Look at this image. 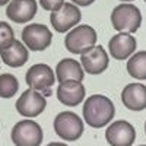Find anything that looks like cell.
Here are the masks:
<instances>
[{
    "mask_svg": "<svg viewBox=\"0 0 146 146\" xmlns=\"http://www.w3.org/2000/svg\"><path fill=\"white\" fill-rule=\"evenodd\" d=\"M82 19V12L79 6L75 3H64L62 7L56 12H51L50 22L56 32L64 34L78 27V23Z\"/></svg>",
    "mask_w": 146,
    "mask_h": 146,
    "instance_id": "8992f818",
    "label": "cell"
},
{
    "mask_svg": "<svg viewBox=\"0 0 146 146\" xmlns=\"http://www.w3.org/2000/svg\"><path fill=\"white\" fill-rule=\"evenodd\" d=\"M139 146H146V145H139Z\"/></svg>",
    "mask_w": 146,
    "mask_h": 146,
    "instance_id": "4316f807",
    "label": "cell"
},
{
    "mask_svg": "<svg viewBox=\"0 0 146 146\" xmlns=\"http://www.w3.org/2000/svg\"><path fill=\"white\" fill-rule=\"evenodd\" d=\"M127 72L136 80H146V51H137L127 60Z\"/></svg>",
    "mask_w": 146,
    "mask_h": 146,
    "instance_id": "ac0fdd59",
    "label": "cell"
},
{
    "mask_svg": "<svg viewBox=\"0 0 146 146\" xmlns=\"http://www.w3.org/2000/svg\"><path fill=\"white\" fill-rule=\"evenodd\" d=\"M6 3H10V0H0V6H5Z\"/></svg>",
    "mask_w": 146,
    "mask_h": 146,
    "instance_id": "cb8c5ba5",
    "label": "cell"
},
{
    "mask_svg": "<svg viewBox=\"0 0 146 146\" xmlns=\"http://www.w3.org/2000/svg\"><path fill=\"white\" fill-rule=\"evenodd\" d=\"M0 60H2V57H0Z\"/></svg>",
    "mask_w": 146,
    "mask_h": 146,
    "instance_id": "83f0119b",
    "label": "cell"
},
{
    "mask_svg": "<svg viewBox=\"0 0 146 146\" xmlns=\"http://www.w3.org/2000/svg\"><path fill=\"white\" fill-rule=\"evenodd\" d=\"M57 100L66 107H76L83 102L86 89L83 83L79 80H66L63 83H58L57 86Z\"/></svg>",
    "mask_w": 146,
    "mask_h": 146,
    "instance_id": "4fadbf2b",
    "label": "cell"
},
{
    "mask_svg": "<svg viewBox=\"0 0 146 146\" xmlns=\"http://www.w3.org/2000/svg\"><path fill=\"white\" fill-rule=\"evenodd\" d=\"M56 78L58 83L66 80H79L82 82L85 78V70L82 64L75 58H63L56 66Z\"/></svg>",
    "mask_w": 146,
    "mask_h": 146,
    "instance_id": "e0dca14e",
    "label": "cell"
},
{
    "mask_svg": "<svg viewBox=\"0 0 146 146\" xmlns=\"http://www.w3.org/2000/svg\"><path fill=\"white\" fill-rule=\"evenodd\" d=\"M121 102L130 111L146 110V86L139 82L126 85L121 92Z\"/></svg>",
    "mask_w": 146,
    "mask_h": 146,
    "instance_id": "9a60e30c",
    "label": "cell"
},
{
    "mask_svg": "<svg viewBox=\"0 0 146 146\" xmlns=\"http://www.w3.org/2000/svg\"><path fill=\"white\" fill-rule=\"evenodd\" d=\"M80 64L89 75H101L110 64L108 53L102 45H94L88 51L80 54Z\"/></svg>",
    "mask_w": 146,
    "mask_h": 146,
    "instance_id": "7c38bea8",
    "label": "cell"
},
{
    "mask_svg": "<svg viewBox=\"0 0 146 146\" xmlns=\"http://www.w3.org/2000/svg\"><path fill=\"white\" fill-rule=\"evenodd\" d=\"M56 135L66 142H76L83 135V120L73 111L58 113L53 123Z\"/></svg>",
    "mask_w": 146,
    "mask_h": 146,
    "instance_id": "277c9868",
    "label": "cell"
},
{
    "mask_svg": "<svg viewBox=\"0 0 146 146\" xmlns=\"http://www.w3.org/2000/svg\"><path fill=\"white\" fill-rule=\"evenodd\" d=\"M35 0H10L6 7V16L15 23H28L36 15Z\"/></svg>",
    "mask_w": 146,
    "mask_h": 146,
    "instance_id": "5bb4252c",
    "label": "cell"
},
{
    "mask_svg": "<svg viewBox=\"0 0 146 146\" xmlns=\"http://www.w3.org/2000/svg\"><path fill=\"white\" fill-rule=\"evenodd\" d=\"M98 35L89 25H78L64 36V47L72 54H83L96 44Z\"/></svg>",
    "mask_w": 146,
    "mask_h": 146,
    "instance_id": "3957f363",
    "label": "cell"
},
{
    "mask_svg": "<svg viewBox=\"0 0 146 146\" xmlns=\"http://www.w3.org/2000/svg\"><path fill=\"white\" fill-rule=\"evenodd\" d=\"M10 137L15 146H40L44 137L41 126L31 118L21 120L13 126Z\"/></svg>",
    "mask_w": 146,
    "mask_h": 146,
    "instance_id": "5b68a950",
    "label": "cell"
},
{
    "mask_svg": "<svg viewBox=\"0 0 146 146\" xmlns=\"http://www.w3.org/2000/svg\"><path fill=\"white\" fill-rule=\"evenodd\" d=\"M38 2H40L41 7L48 12H56L66 3L64 0H38Z\"/></svg>",
    "mask_w": 146,
    "mask_h": 146,
    "instance_id": "44dd1931",
    "label": "cell"
},
{
    "mask_svg": "<svg viewBox=\"0 0 146 146\" xmlns=\"http://www.w3.org/2000/svg\"><path fill=\"white\" fill-rule=\"evenodd\" d=\"M145 133H146V123H145Z\"/></svg>",
    "mask_w": 146,
    "mask_h": 146,
    "instance_id": "484cf974",
    "label": "cell"
},
{
    "mask_svg": "<svg viewBox=\"0 0 146 146\" xmlns=\"http://www.w3.org/2000/svg\"><path fill=\"white\" fill-rule=\"evenodd\" d=\"M113 28L118 32H136L142 25V13L133 3H120L111 12Z\"/></svg>",
    "mask_w": 146,
    "mask_h": 146,
    "instance_id": "7a4b0ae2",
    "label": "cell"
},
{
    "mask_svg": "<svg viewBox=\"0 0 146 146\" xmlns=\"http://www.w3.org/2000/svg\"><path fill=\"white\" fill-rule=\"evenodd\" d=\"M72 3H75L76 6H82V7H85V6H89V5H92L95 0H70Z\"/></svg>",
    "mask_w": 146,
    "mask_h": 146,
    "instance_id": "7402d4cb",
    "label": "cell"
},
{
    "mask_svg": "<svg viewBox=\"0 0 146 146\" xmlns=\"http://www.w3.org/2000/svg\"><path fill=\"white\" fill-rule=\"evenodd\" d=\"M22 41L31 51H44L51 45L53 34L42 23H29L22 31Z\"/></svg>",
    "mask_w": 146,
    "mask_h": 146,
    "instance_id": "52a82bcc",
    "label": "cell"
},
{
    "mask_svg": "<svg viewBox=\"0 0 146 146\" xmlns=\"http://www.w3.org/2000/svg\"><path fill=\"white\" fill-rule=\"evenodd\" d=\"M120 2H121V3H131L133 0H120Z\"/></svg>",
    "mask_w": 146,
    "mask_h": 146,
    "instance_id": "d4e9b609",
    "label": "cell"
},
{
    "mask_svg": "<svg viewBox=\"0 0 146 146\" xmlns=\"http://www.w3.org/2000/svg\"><path fill=\"white\" fill-rule=\"evenodd\" d=\"M145 3H146V0H145Z\"/></svg>",
    "mask_w": 146,
    "mask_h": 146,
    "instance_id": "f1b7e54d",
    "label": "cell"
},
{
    "mask_svg": "<svg viewBox=\"0 0 146 146\" xmlns=\"http://www.w3.org/2000/svg\"><path fill=\"white\" fill-rule=\"evenodd\" d=\"M25 80L31 89L41 92V91L50 89L56 83L57 78H56V73L53 72V69L48 64L38 63V64H34L29 67V70L25 75Z\"/></svg>",
    "mask_w": 146,
    "mask_h": 146,
    "instance_id": "9c48e42d",
    "label": "cell"
},
{
    "mask_svg": "<svg viewBox=\"0 0 146 146\" xmlns=\"http://www.w3.org/2000/svg\"><path fill=\"white\" fill-rule=\"evenodd\" d=\"M83 121L92 129H102L111 123L115 114L114 102L105 95L95 94L88 96L82 108Z\"/></svg>",
    "mask_w": 146,
    "mask_h": 146,
    "instance_id": "6da1fadb",
    "label": "cell"
},
{
    "mask_svg": "<svg viewBox=\"0 0 146 146\" xmlns=\"http://www.w3.org/2000/svg\"><path fill=\"white\" fill-rule=\"evenodd\" d=\"M105 140L110 146H133L136 130L126 120H115L105 129Z\"/></svg>",
    "mask_w": 146,
    "mask_h": 146,
    "instance_id": "ba28073f",
    "label": "cell"
},
{
    "mask_svg": "<svg viewBox=\"0 0 146 146\" xmlns=\"http://www.w3.org/2000/svg\"><path fill=\"white\" fill-rule=\"evenodd\" d=\"M47 146H67V145L63 143V142H51V143H48Z\"/></svg>",
    "mask_w": 146,
    "mask_h": 146,
    "instance_id": "603a6c76",
    "label": "cell"
},
{
    "mask_svg": "<svg viewBox=\"0 0 146 146\" xmlns=\"http://www.w3.org/2000/svg\"><path fill=\"white\" fill-rule=\"evenodd\" d=\"M19 89V82L16 76L10 73L0 75V96L2 98H12Z\"/></svg>",
    "mask_w": 146,
    "mask_h": 146,
    "instance_id": "d6986e66",
    "label": "cell"
},
{
    "mask_svg": "<svg viewBox=\"0 0 146 146\" xmlns=\"http://www.w3.org/2000/svg\"><path fill=\"white\" fill-rule=\"evenodd\" d=\"M137 41L130 32H118L108 41V53L115 60H129L136 51Z\"/></svg>",
    "mask_w": 146,
    "mask_h": 146,
    "instance_id": "8fae6325",
    "label": "cell"
},
{
    "mask_svg": "<svg viewBox=\"0 0 146 146\" xmlns=\"http://www.w3.org/2000/svg\"><path fill=\"white\" fill-rule=\"evenodd\" d=\"M47 107V100L45 96L41 95L38 91L35 89H27L23 92L16 102V111L27 118H32L40 115Z\"/></svg>",
    "mask_w": 146,
    "mask_h": 146,
    "instance_id": "30bf717a",
    "label": "cell"
},
{
    "mask_svg": "<svg viewBox=\"0 0 146 146\" xmlns=\"http://www.w3.org/2000/svg\"><path fill=\"white\" fill-rule=\"evenodd\" d=\"M13 41H15V34H13L12 27L9 25V23L0 21V50L6 48Z\"/></svg>",
    "mask_w": 146,
    "mask_h": 146,
    "instance_id": "ffe728a7",
    "label": "cell"
},
{
    "mask_svg": "<svg viewBox=\"0 0 146 146\" xmlns=\"http://www.w3.org/2000/svg\"><path fill=\"white\" fill-rule=\"evenodd\" d=\"M0 57H2V62L6 66L21 67V66L25 64L29 58L28 47L25 44H22L21 41L15 40L10 45H7L3 50H0Z\"/></svg>",
    "mask_w": 146,
    "mask_h": 146,
    "instance_id": "2e32d148",
    "label": "cell"
}]
</instances>
